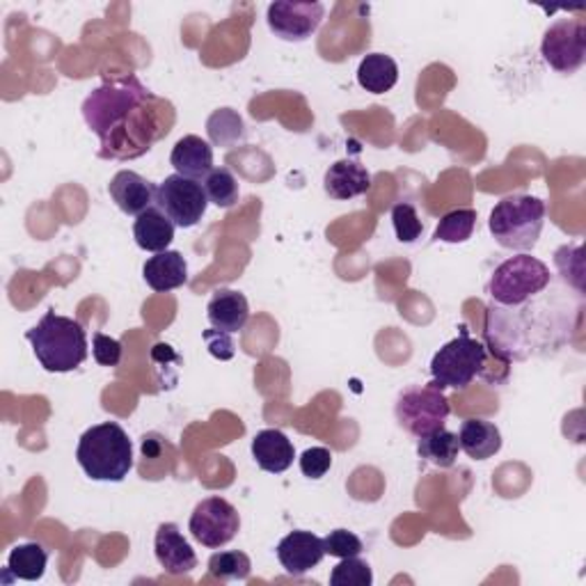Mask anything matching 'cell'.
Returning a JSON list of instances; mask_svg holds the SVG:
<instances>
[{
    "label": "cell",
    "mask_w": 586,
    "mask_h": 586,
    "mask_svg": "<svg viewBox=\"0 0 586 586\" xmlns=\"http://www.w3.org/2000/svg\"><path fill=\"white\" fill-rule=\"evenodd\" d=\"M83 117L102 142L99 157L113 161L140 159L174 125V108L159 99L134 74L104 83L83 102Z\"/></svg>",
    "instance_id": "cell-1"
},
{
    "label": "cell",
    "mask_w": 586,
    "mask_h": 586,
    "mask_svg": "<svg viewBox=\"0 0 586 586\" xmlns=\"http://www.w3.org/2000/svg\"><path fill=\"white\" fill-rule=\"evenodd\" d=\"M76 460L92 481L119 483L134 468V445L117 422H104L81 436Z\"/></svg>",
    "instance_id": "cell-2"
},
{
    "label": "cell",
    "mask_w": 586,
    "mask_h": 586,
    "mask_svg": "<svg viewBox=\"0 0 586 586\" xmlns=\"http://www.w3.org/2000/svg\"><path fill=\"white\" fill-rule=\"evenodd\" d=\"M38 362L49 374H67L87 360V334L83 326L70 317L49 310L44 319L25 332Z\"/></svg>",
    "instance_id": "cell-3"
},
{
    "label": "cell",
    "mask_w": 586,
    "mask_h": 586,
    "mask_svg": "<svg viewBox=\"0 0 586 586\" xmlns=\"http://www.w3.org/2000/svg\"><path fill=\"white\" fill-rule=\"evenodd\" d=\"M545 223V202L534 195H509L490 213L488 230L502 248L530 253L536 248Z\"/></svg>",
    "instance_id": "cell-4"
},
{
    "label": "cell",
    "mask_w": 586,
    "mask_h": 586,
    "mask_svg": "<svg viewBox=\"0 0 586 586\" xmlns=\"http://www.w3.org/2000/svg\"><path fill=\"white\" fill-rule=\"evenodd\" d=\"M550 280H552L550 268L541 259L522 253L518 257L502 262L496 270H492L488 294L492 305L520 307L528 300L536 298L539 294H543Z\"/></svg>",
    "instance_id": "cell-5"
},
{
    "label": "cell",
    "mask_w": 586,
    "mask_h": 586,
    "mask_svg": "<svg viewBox=\"0 0 586 586\" xmlns=\"http://www.w3.org/2000/svg\"><path fill=\"white\" fill-rule=\"evenodd\" d=\"M488 366L486 347L470 337V330L460 326V332L445 344L430 360V376L438 390H466Z\"/></svg>",
    "instance_id": "cell-6"
},
{
    "label": "cell",
    "mask_w": 586,
    "mask_h": 586,
    "mask_svg": "<svg viewBox=\"0 0 586 586\" xmlns=\"http://www.w3.org/2000/svg\"><path fill=\"white\" fill-rule=\"evenodd\" d=\"M396 422L406 428L411 436L422 438L430 430L443 428L451 406L449 398L434 383L428 385H411L396 398Z\"/></svg>",
    "instance_id": "cell-7"
},
{
    "label": "cell",
    "mask_w": 586,
    "mask_h": 586,
    "mask_svg": "<svg viewBox=\"0 0 586 586\" xmlns=\"http://www.w3.org/2000/svg\"><path fill=\"white\" fill-rule=\"evenodd\" d=\"M209 198L200 181L170 174L157 189V209L166 213L174 227L191 230L195 227L206 213Z\"/></svg>",
    "instance_id": "cell-8"
},
{
    "label": "cell",
    "mask_w": 586,
    "mask_h": 586,
    "mask_svg": "<svg viewBox=\"0 0 586 586\" xmlns=\"http://www.w3.org/2000/svg\"><path fill=\"white\" fill-rule=\"evenodd\" d=\"M541 55L560 74H575L586 60V28L582 19L554 21L543 35Z\"/></svg>",
    "instance_id": "cell-9"
},
{
    "label": "cell",
    "mask_w": 586,
    "mask_h": 586,
    "mask_svg": "<svg viewBox=\"0 0 586 586\" xmlns=\"http://www.w3.org/2000/svg\"><path fill=\"white\" fill-rule=\"evenodd\" d=\"M189 530L198 543L215 550L236 539L241 530V515L227 500L206 498L195 507Z\"/></svg>",
    "instance_id": "cell-10"
},
{
    "label": "cell",
    "mask_w": 586,
    "mask_h": 586,
    "mask_svg": "<svg viewBox=\"0 0 586 586\" xmlns=\"http://www.w3.org/2000/svg\"><path fill=\"white\" fill-rule=\"evenodd\" d=\"M326 8L321 3H291V0H277L266 10L268 28L285 42H305L310 40L321 21Z\"/></svg>",
    "instance_id": "cell-11"
},
{
    "label": "cell",
    "mask_w": 586,
    "mask_h": 586,
    "mask_svg": "<svg viewBox=\"0 0 586 586\" xmlns=\"http://www.w3.org/2000/svg\"><path fill=\"white\" fill-rule=\"evenodd\" d=\"M323 557H326L323 539H319L312 532H302V530L291 532L280 541V545H277V560H280L283 568L294 577L310 573L321 564Z\"/></svg>",
    "instance_id": "cell-12"
},
{
    "label": "cell",
    "mask_w": 586,
    "mask_h": 586,
    "mask_svg": "<svg viewBox=\"0 0 586 586\" xmlns=\"http://www.w3.org/2000/svg\"><path fill=\"white\" fill-rule=\"evenodd\" d=\"M108 193L119 211L136 215V219L157 206V187L134 170H119L108 183Z\"/></svg>",
    "instance_id": "cell-13"
},
{
    "label": "cell",
    "mask_w": 586,
    "mask_h": 586,
    "mask_svg": "<svg viewBox=\"0 0 586 586\" xmlns=\"http://www.w3.org/2000/svg\"><path fill=\"white\" fill-rule=\"evenodd\" d=\"M153 550L161 568L170 575H187L198 568V554L191 543L183 539L174 522H163L153 536Z\"/></svg>",
    "instance_id": "cell-14"
},
{
    "label": "cell",
    "mask_w": 586,
    "mask_h": 586,
    "mask_svg": "<svg viewBox=\"0 0 586 586\" xmlns=\"http://www.w3.org/2000/svg\"><path fill=\"white\" fill-rule=\"evenodd\" d=\"M142 277L149 289L157 294H168L189 283V264L181 253L166 251L145 262Z\"/></svg>",
    "instance_id": "cell-15"
},
{
    "label": "cell",
    "mask_w": 586,
    "mask_h": 586,
    "mask_svg": "<svg viewBox=\"0 0 586 586\" xmlns=\"http://www.w3.org/2000/svg\"><path fill=\"white\" fill-rule=\"evenodd\" d=\"M323 189L332 200H353L372 189V174L358 161H337L323 177Z\"/></svg>",
    "instance_id": "cell-16"
},
{
    "label": "cell",
    "mask_w": 586,
    "mask_h": 586,
    "mask_svg": "<svg viewBox=\"0 0 586 586\" xmlns=\"http://www.w3.org/2000/svg\"><path fill=\"white\" fill-rule=\"evenodd\" d=\"M253 458L257 460V466L264 472L283 475L294 466L296 449L283 430L266 428V430H259L253 440Z\"/></svg>",
    "instance_id": "cell-17"
},
{
    "label": "cell",
    "mask_w": 586,
    "mask_h": 586,
    "mask_svg": "<svg viewBox=\"0 0 586 586\" xmlns=\"http://www.w3.org/2000/svg\"><path fill=\"white\" fill-rule=\"evenodd\" d=\"M206 317L215 330H223L230 334L238 332L251 319L248 298H245L241 291L232 289L215 291L206 305Z\"/></svg>",
    "instance_id": "cell-18"
},
{
    "label": "cell",
    "mask_w": 586,
    "mask_h": 586,
    "mask_svg": "<svg viewBox=\"0 0 586 586\" xmlns=\"http://www.w3.org/2000/svg\"><path fill=\"white\" fill-rule=\"evenodd\" d=\"M170 163L177 174L204 181L213 170V147L200 136H183L170 153Z\"/></svg>",
    "instance_id": "cell-19"
},
{
    "label": "cell",
    "mask_w": 586,
    "mask_h": 586,
    "mask_svg": "<svg viewBox=\"0 0 586 586\" xmlns=\"http://www.w3.org/2000/svg\"><path fill=\"white\" fill-rule=\"evenodd\" d=\"M458 445L475 460H488L502 449L500 428L486 419H466L458 430Z\"/></svg>",
    "instance_id": "cell-20"
},
{
    "label": "cell",
    "mask_w": 586,
    "mask_h": 586,
    "mask_svg": "<svg viewBox=\"0 0 586 586\" xmlns=\"http://www.w3.org/2000/svg\"><path fill=\"white\" fill-rule=\"evenodd\" d=\"M134 238L138 243V248L147 253H166L170 248V243L174 241V225L166 213H161L157 206H151L142 215H138V221L134 225Z\"/></svg>",
    "instance_id": "cell-21"
},
{
    "label": "cell",
    "mask_w": 586,
    "mask_h": 586,
    "mask_svg": "<svg viewBox=\"0 0 586 586\" xmlns=\"http://www.w3.org/2000/svg\"><path fill=\"white\" fill-rule=\"evenodd\" d=\"M398 81V67L385 53H369L358 67V83L372 95H385Z\"/></svg>",
    "instance_id": "cell-22"
},
{
    "label": "cell",
    "mask_w": 586,
    "mask_h": 586,
    "mask_svg": "<svg viewBox=\"0 0 586 586\" xmlns=\"http://www.w3.org/2000/svg\"><path fill=\"white\" fill-rule=\"evenodd\" d=\"M49 566V552L40 543H21L12 547L8 557V571L23 582H38Z\"/></svg>",
    "instance_id": "cell-23"
},
{
    "label": "cell",
    "mask_w": 586,
    "mask_h": 586,
    "mask_svg": "<svg viewBox=\"0 0 586 586\" xmlns=\"http://www.w3.org/2000/svg\"><path fill=\"white\" fill-rule=\"evenodd\" d=\"M458 451H460L458 436L451 434V430H447L445 426L430 430V434L422 436L417 443L419 458L434 462L436 468H443V470L454 466L456 458H458Z\"/></svg>",
    "instance_id": "cell-24"
},
{
    "label": "cell",
    "mask_w": 586,
    "mask_h": 586,
    "mask_svg": "<svg viewBox=\"0 0 586 586\" xmlns=\"http://www.w3.org/2000/svg\"><path fill=\"white\" fill-rule=\"evenodd\" d=\"M209 573L223 582H245L253 573V562L241 550L215 552L209 560Z\"/></svg>",
    "instance_id": "cell-25"
},
{
    "label": "cell",
    "mask_w": 586,
    "mask_h": 586,
    "mask_svg": "<svg viewBox=\"0 0 586 586\" xmlns=\"http://www.w3.org/2000/svg\"><path fill=\"white\" fill-rule=\"evenodd\" d=\"M477 227V211L475 209H456L443 215V221L438 223L434 232V241L443 243H466L472 238Z\"/></svg>",
    "instance_id": "cell-26"
},
{
    "label": "cell",
    "mask_w": 586,
    "mask_h": 586,
    "mask_svg": "<svg viewBox=\"0 0 586 586\" xmlns=\"http://www.w3.org/2000/svg\"><path fill=\"white\" fill-rule=\"evenodd\" d=\"M202 187L209 202L219 209H232L238 202V181L227 168H213Z\"/></svg>",
    "instance_id": "cell-27"
},
{
    "label": "cell",
    "mask_w": 586,
    "mask_h": 586,
    "mask_svg": "<svg viewBox=\"0 0 586 586\" xmlns=\"http://www.w3.org/2000/svg\"><path fill=\"white\" fill-rule=\"evenodd\" d=\"M330 584L332 586H372L374 573L366 562L358 557H347L332 568Z\"/></svg>",
    "instance_id": "cell-28"
},
{
    "label": "cell",
    "mask_w": 586,
    "mask_h": 586,
    "mask_svg": "<svg viewBox=\"0 0 586 586\" xmlns=\"http://www.w3.org/2000/svg\"><path fill=\"white\" fill-rule=\"evenodd\" d=\"M209 127H219V129L223 127V131L209 134L211 140L215 145H221V147H230V145H234V142H238V140L245 138L243 121H241V117L232 108H223L219 113H213L211 119H209Z\"/></svg>",
    "instance_id": "cell-29"
},
{
    "label": "cell",
    "mask_w": 586,
    "mask_h": 586,
    "mask_svg": "<svg viewBox=\"0 0 586 586\" xmlns=\"http://www.w3.org/2000/svg\"><path fill=\"white\" fill-rule=\"evenodd\" d=\"M392 225L396 232V238L401 243H415L422 236V221L417 215V209L411 202H398L392 209Z\"/></svg>",
    "instance_id": "cell-30"
},
{
    "label": "cell",
    "mask_w": 586,
    "mask_h": 586,
    "mask_svg": "<svg viewBox=\"0 0 586 586\" xmlns=\"http://www.w3.org/2000/svg\"><path fill=\"white\" fill-rule=\"evenodd\" d=\"M323 550L326 554H330V557L347 560V557H360V554L364 552V545L353 532L334 530L323 539Z\"/></svg>",
    "instance_id": "cell-31"
},
{
    "label": "cell",
    "mask_w": 586,
    "mask_h": 586,
    "mask_svg": "<svg viewBox=\"0 0 586 586\" xmlns=\"http://www.w3.org/2000/svg\"><path fill=\"white\" fill-rule=\"evenodd\" d=\"M330 468H332V454L326 447L305 449V454L300 456V472L307 479H323Z\"/></svg>",
    "instance_id": "cell-32"
},
{
    "label": "cell",
    "mask_w": 586,
    "mask_h": 586,
    "mask_svg": "<svg viewBox=\"0 0 586 586\" xmlns=\"http://www.w3.org/2000/svg\"><path fill=\"white\" fill-rule=\"evenodd\" d=\"M92 355L102 366H117L121 360V344L104 332H95V337H92Z\"/></svg>",
    "instance_id": "cell-33"
},
{
    "label": "cell",
    "mask_w": 586,
    "mask_h": 586,
    "mask_svg": "<svg viewBox=\"0 0 586 586\" xmlns=\"http://www.w3.org/2000/svg\"><path fill=\"white\" fill-rule=\"evenodd\" d=\"M204 342H206V349L213 358L219 360H232L234 358V342L230 332H223V330H206L204 332Z\"/></svg>",
    "instance_id": "cell-34"
}]
</instances>
